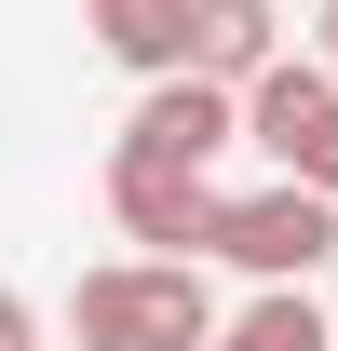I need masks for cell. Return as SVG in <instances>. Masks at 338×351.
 Returning <instances> with one entry per match:
<instances>
[{
  "mask_svg": "<svg viewBox=\"0 0 338 351\" xmlns=\"http://www.w3.org/2000/svg\"><path fill=\"white\" fill-rule=\"evenodd\" d=\"M216 257L257 270V284H311V270L338 257V203H325V189H297V176H271V189H244V203H230Z\"/></svg>",
  "mask_w": 338,
  "mask_h": 351,
  "instance_id": "obj_4",
  "label": "cell"
},
{
  "mask_svg": "<svg viewBox=\"0 0 338 351\" xmlns=\"http://www.w3.org/2000/svg\"><path fill=\"white\" fill-rule=\"evenodd\" d=\"M109 217H122V243H149V257H216L230 189L190 176V162H135V149H109Z\"/></svg>",
  "mask_w": 338,
  "mask_h": 351,
  "instance_id": "obj_3",
  "label": "cell"
},
{
  "mask_svg": "<svg viewBox=\"0 0 338 351\" xmlns=\"http://www.w3.org/2000/svg\"><path fill=\"white\" fill-rule=\"evenodd\" d=\"M190 68L230 82V95H257L284 68V14H271V0H190Z\"/></svg>",
  "mask_w": 338,
  "mask_h": 351,
  "instance_id": "obj_6",
  "label": "cell"
},
{
  "mask_svg": "<svg viewBox=\"0 0 338 351\" xmlns=\"http://www.w3.org/2000/svg\"><path fill=\"white\" fill-rule=\"evenodd\" d=\"M0 351H41V311L14 298V284H0Z\"/></svg>",
  "mask_w": 338,
  "mask_h": 351,
  "instance_id": "obj_9",
  "label": "cell"
},
{
  "mask_svg": "<svg viewBox=\"0 0 338 351\" xmlns=\"http://www.w3.org/2000/svg\"><path fill=\"white\" fill-rule=\"evenodd\" d=\"M311 54H325V68H338V0H311Z\"/></svg>",
  "mask_w": 338,
  "mask_h": 351,
  "instance_id": "obj_10",
  "label": "cell"
},
{
  "mask_svg": "<svg viewBox=\"0 0 338 351\" xmlns=\"http://www.w3.org/2000/svg\"><path fill=\"white\" fill-rule=\"evenodd\" d=\"M216 351H338V324L311 311V284H257V311H230Z\"/></svg>",
  "mask_w": 338,
  "mask_h": 351,
  "instance_id": "obj_8",
  "label": "cell"
},
{
  "mask_svg": "<svg viewBox=\"0 0 338 351\" xmlns=\"http://www.w3.org/2000/svg\"><path fill=\"white\" fill-rule=\"evenodd\" d=\"M68 338L82 351H216L230 324L203 298V257H109L68 284Z\"/></svg>",
  "mask_w": 338,
  "mask_h": 351,
  "instance_id": "obj_1",
  "label": "cell"
},
{
  "mask_svg": "<svg viewBox=\"0 0 338 351\" xmlns=\"http://www.w3.org/2000/svg\"><path fill=\"white\" fill-rule=\"evenodd\" d=\"M82 27L135 82H176V68H190V0H82Z\"/></svg>",
  "mask_w": 338,
  "mask_h": 351,
  "instance_id": "obj_7",
  "label": "cell"
},
{
  "mask_svg": "<svg viewBox=\"0 0 338 351\" xmlns=\"http://www.w3.org/2000/svg\"><path fill=\"white\" fill-rule=\"evenodd\" d=\"M122 149H135V162H190V176H216V149H244V95H230V82H203V68H176V82H149V95H135Z\"/></svg>",
  "mask_w": 338,
  "mask_h": 351,
  "instance_id": "obj_5",
  "label": "cell"
},
{
  "mask_svg": "<svg viewBox=\"0 0 338 351\" xmlns=\"http://www.w3.org/2000/svg\"><path fill=\"white\" fill-rule=\"evenodd\" d=\"M244 149H271L297 189L338 203V68H325V54H284V68L244 95Z\"/></svg>",
  "mask_w": 338,
  "mask_h": 351,
  "instance_id": "obj_2",
  "label": "cell"
}]
</instances>
